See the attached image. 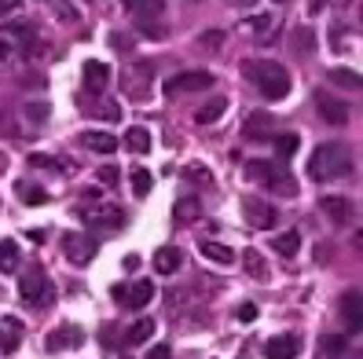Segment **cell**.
<instances>
[{"mask_svg": "<svg viewBox=\"0 0 363 359\" xmlns=\"http://www.w3.org/2000/svg\"><path fill=\"white\" fill-rule=\"evenodd\" d=\"M96 114H99V118H107V121H118L121 118V107L114 99H103V103H96Z\"/></svg>", "mask_w": 363, "mask_h": 359, "instance_id": "8d00e7d4", "label": "cell"}, {"mask_svg": "<svg viewBox=\"0 0 363 359\" xmlns=\"http://www.w3.org/2000/svg\"><path fill=\"white\" fill-rule=\"evenodd\" d=\"M297 352H301V341H297L294 333H276V338L264 344L268 359H297Z\"/></svg>", "mask_w": 363, "mask_h": 359, "instance_id": "4fadbf2b", "label": "cell"}, {"mask_svg": "<svg viewBox=\"0 0 363 359\" xmlns=\"http://www.w3.org/2000/svg\"><path fill=\"white\" fill-rule=\"evenodd\" d=\"M154 330H158V323H154V319H136V323L133 326H128V333H125V344H133V349H136V344H144V341H151L154 338Z\"/></svg>", "mask_w": 363, "mask_h": 359, "instance_id": "d6986e66", "label": "cell"}, {"mask_svg": "<svg viewBox=\"0 0 363 359\" xmlns=\"http://www.w3.org/2000/svg\"><path fill=\"white\" fill-rule=\"evenodd\" d=\"M125 290H128V286H125V282H118V286H114V290H110V297H114V301H125Z\"/></svg>", "mask_w": 363, "mask_h": 359, "instance_id": "bcb514c9", "label": "cell"}, {"mask_svg": "<svg viewBox=\"0 0 363 359\" xmlns=\"http://www.w3.org/2000/svg\"><path fill=\"white\" fill-rule=\"evenodd\" d=\"M341 312H345L348 333H360V290H348V293H345V301H341Z\"/></svg>", "mask_w": 363, "mask_h": 359, "instance_id": "cb8c5ba5", "label": "cell"}, {"mask_svg": "<svg viewBox=\"0 0 363 359\" xmlns=\"http://www.w3.org/2000/svg\"><path fill=\"white\" fill-rule=\"evenodd\" d=\"M62 253L70 256V264H88L99 253V238L81 235V231H67L62 235Z\"/></svg>", "mask_w": 363, "mask_h": 359, "instance_id": "8992f818", "label": "cell"}, {"mask_svg": "<svg viewBox=\"0 0 363 359\" xmlns=\"http://www.w3.org/2000/svg\"><path fill=\"white\" fill-rule=\"evenodd\" d=\"M276 4H294V0H276Z\"/></svg>", "mask_w": 363, "mask_h": 359, "instance_id": "f907efd6", "label": "cell"}, {"mask_svg": "<svg viewBox=\"0 0 363 359\" xmlns=\"http://www.w3.org/2000/svg\"><path fill=\"white\" fill-rule=\"evenodd\" d=\"M330 81H334V85H341V88H353V92L363 85L356 70H330Z\"/></svg>", "mask_w": 363, "mask_h": 359, "instance_id": "d590c367", "label": "cell"}, {"mask_svg": "<svg viewBox=\"0 0 363 359\" xmlns=\"http://www.w3.org/2000/svg\"><path fill=\"white\" fill-rule=\"evenodd\" d=\"M125 147L133 150V154H147V150H151V132H147L144 125H133V128L125 132Z\"/></svg>", "mask_w": 363, "mask_h": 359, "instance_id": "4316f807", "label": "cell"}, {"mask_svg": "<svg viewBox=\"0 0 363 359\" xmlns=\"http://www.w3.org/2000/svg\"><path fill=\"white\" fill-rule=\"evenodd\" d=\"M107 81H110V67H107V62L88 59V62H85V92H88V96H103Z\"/></svg>", "mask_w": 363, "mask_h": 359, "instance_id": "7c38bea8", "label": "cell"}, {"mask_svg": "<svg viewBox=\"0 0 363 359\" xmlns=\"http://www.w3.org/2000/svg\"><path fill=\"white\" fill-rule=\"evenodd\" d=\"M323 349H327V352H341L345 349V338H323Z\"/></svg>", "mask_w": 363, "mask_h": 359, "instance_id": "b9f144b4", "label": "cell"}, {"mask_svg": "<svg viewBox=\"0 0 363 359\" xmlns=\"http://www.w3.org/2000/svg\"><path fill=\"white\" fill-rule=\"evenodd\" d=\"M242 209H246V220H250L253 227H276L279 224V209H271L268 202H261V198H246L242 202Z\"/></svg>", "mask_w": 363, "mask_h": 359, "instance_id": "8fae6325", "label": "cell"}, {"mask_svg": "<svg viewBox=\"0 0 363 359\" xmlns=\"http://www.w3.org/2000/svg\"><path fill=\"white\" fill-rule=\"evenodd\" d=\"M8 169V158H4V154H0V173H4Z\"/></svg>", "mask_w": 363, "mask_h": 359, "instance_id": "c3c4849f", "label": "cell"}, {"mask_svg": "<svg viewBox=\"0 0 363 359\" xmlns=\"http://www.w3.org/2000/svg\"><path fill=\"white\" fill-rule=\"evenodd\" d=\"M110 44H114V48H133V37H125V33H114V37H110Z\"/></svg>", "mask_w": 363, "mask_h": 359, "instance_id": "ee69618b", "label": "cell"}, {"mask_svg": "<svg viewBox=\"0 0 363 359\" xmlns=\"http://www.w3.org/2000/svg\"><path fill=\"white\" fill-rule=\"evenodd\" d=\"M220 41H224V33H220V30H210V37H205V44H210V48H217Z\"/></svg>", "mask_w": 363, "mask_h": 359, "instance_id": "f6af8a7d", "label": "cell"}, {"mask_svg": "<svg viewBox=\"0 0 363 359\" xmlns=\"http://www.w3.org/2000/svg\"><path fill=\"white\" fill-rule=\"evenodd\" d=\"M242 261H246V272H250V279L268 282V264H264V256H261V253H257V249H246V253H242Z\"/></svg>", "mask_w": 363, "mask_h": 359, "instance_id": "f1b7e54d", "label": "cell"}, {"mask_svg": "<svg viewBox=\"0 0 363 359\" xmlns=\"http://www.w3.org/2000/svg\"><path fill=\"white\" fill-rule=\"evenodd\" d=\"M213 85V73L194 70V73H176L165 81V96H187V92H202V88Z\"/></svg>", "mask_w": 363, "mask_h": 359, "instance_id": "ba28073f", "label": "cell"}, {"mask_svg": "<svg viewBox=\"0 0 363 359\" xmlns=\"http://www.w3.org/2000/svg\"><path fill=\"white\" fill-rule=\"evenodd\" d=\"M30 165L33 169H48V173H67V165L59 158H48V154H30Z\"/></svg>", "mask_w": 363, "mask_h": 359, "instance_id": "e575fe53", "label": "cell"}, {"mask_svg": "<svg viewBox=\"0 0 363 359\" xmlns=\"http://www.w3.org/2000/svg\"><path fill=\"white\" fill-rule=\"evenodd\" d=\"M151 187H154V176L147 169H133V195L136 198H147Z\"/></svg>", "mask_w": 363, "mask_h": 359, "instance_id": "d6a6232c", "label": "cell"}, {"mask_svg": "<svg viewBox=\"0 0 363 359\" xmlns=\"http://www.w3.org/2000/svg\"><path fill=\"white\" fill-rule=\"evenodd\" d=\"M271 246H276V253H282V256H297V249H301V235H297V231H282V235L271 238Z\"/></svg>", "mask_w": 363, "mask_h": 359, "instance_id": "f546056e", "label": "cell"}, {"mask_svg": "<svg viewBox=\"0 0 363 359\" xmlns=\"http://www.w3.org/2000/svg\"><path fill=\"white\" fill-rule=\"evenodd\" d=\"M125 11H133V15L140 19H158L165 11V0H121Z\"/></svg>", "mask_w": 363, "mask_h": 359, "instance_id": "44dd1931", "label": "cell"}, {"mask_svg": "<svg viewBox=\"0 0 363 359\" xmlns=\"http://www.w3.org/2000/svg\"><path fill=\"white\" fill-rule=\"evenodd\" d=\"M297 147H301V136H297V132H279V136H276L279 161H290L294 154H297Z\"/></svg>", "mask_w": 363, "mask_h": 359, "instance_id": "4dcf8cb0", "label": "cell"}, {"mask_svg": "<svg viewBox=\"0 0 363 359\" xmlns=\"http://www.w3.org/2000/svg\"><path fill=\"white\" fill-rule=\"evenodd\" d=\"M81 143L88 150H96V154H114V150H118V139H114L110 132H85Z\"/></svg>", "mask_w": 363, "mask_h": 359, "instance_id": "603a6c76", "label": "cell"}, {"mask_svg": "<svg viewBox=\"0 0 363 359\" xmlns=\"http://www.w3.org/2000/svg\"><path fill=\"white\" fill-rule=\"evenodd\" d=\"M147 359H173V349L169 344H154V349L147 352Z\"/></svg>", "mask_w": 363, "mask_h": 359, "instance_id": "ab89813d", "label": "cell"}, {"mask_svg": "<svg viewBox=\"0 0 363 359\" xmlns=\"http://www.w3.org/2000/svg\"><path fill=\"white\" fill-rule=\"evenodd\" d=\"M353 147L348 143H323L316 147V154L308 158V176L316 184H330V180H341L353 173Z\"/></svg>", "mask_w": 363, "mask_h": 359, "instance_id": "6da1fadb", "label": "cell"}, {"mask_svg": "<svg viewBox=\"0 0 363 359\" xmlns=\"http://www.w3.org/2000/svg\"><path fill=\"white\" fill-rule=\"evenodd\" d=\"M151 264H154V272H158V275H176L180 268H184V253H180L176 246H158Z\"/></svg>", "mask_w": 363, "mask_h": 359, "instance_id": "5bb4252c", "label": "cell"}, {"mask_svg": "<svg viewBox=\"0 0 363 359\" xmlns=\"http://www.w3.org/2000/svg\"><path fill=\"white\" fill-rule=\"evenodd\" d=\"M15 191H19V198H22L26 205H44V202H48V191L37 187V184H19Z\"/></svg>", "mask_w": 363, "mask_h": 359, "instance_id": "1f68e13d", "label": "cell"}, {"mask_svg": "<svg viewBox=\"0 0 363 359\" xmlns=\"http://www.w3.org/2000/svg\"><path fill=\"white\" fill-rule=\"evenodd\" d=\"M231 4H253V0H231Z\"/></svg>", "mask_w": 363, "mask_h": 359, "instance_id": "681fc988", "label": "cell"}, {"mask_svg": "<svg viewBox=\"0 0 363 359\" xmlns=\"http://www.w3.org/2000/svg\"><path fill=\"white\" fill-rule=\"evenodd\" d=\"M276 132V118H268V114H250L246 118V136H271Z\"/></svg>", "mask_w": 363, "mask_h": 359, "instance_id": "83f0119b", "label": "cell"}, {"mask_svg": "<svg viewBox=\"0 0 363 359\" xmlns=\"http://www.w3.org/2000/svg\"><path fill=\"white\" fill-rule=\"evenodd\" d=\"M30 48H33V26L15 22V26H4V30H0V62L22 59Z\"/></svg>", "mask_w": 363, "mask_h": 359, "instance_id": "5b68a950", "label": "cell"}, {"mask_svg": "<svg viewBox=\"0 0 363 359\" xmlns=\"http://www.w3.org/2000/svg\"><path fill=\"white\" fill-rule=\"evenodd\" d=\"M19 297L30 308H44V304L56 301V286H51L44 268H26V275L19 279Z\"/></svg>", "mask_w": 363, "mask_h": 359, "instance_id": "277c9868", "label": "cell"}, {"mask_svg": "<svg viewBox=\"0 0 363 359\" xmlns=\"http://www.w3.org/2000/svg\"><path fill=\"white\" fill-rule=\"evenodd\" d=\"M96 176H99V184H107V187H114V184H118V165H114V169H110V165H103V169H99Z\"/></svg>", "mask_w": 363, "mask_h": 359, "instance_id": "f35d334b", "label": "cell"}, {"mask_svg": "<svg viewBox=\"0 0 363 359\" xmlns=\"http://www.w3.org/2000/svg\"><path fill=\"white\" fill-rule=\"evenodd\" d=\"M246 180H253V184L276 191V195H282V198H294L297 195L294 173L282 161H246Z\"/></svg>", "mask_w": 363, "mask_h": 359, "instance_id": "3957f363", "label": "cell"}, {"mask_svg": "<svg viewBox=\"0 0 363 359\" xmlns=\"http://www.w3.org/2000/svg\"><path fill=\"white\" fill-rule=\"evenodd\" d=\"M85 341V330L81 326H56L48 333V341H44V349L56 356V352H67V349H77V344Z\"/></svg>", "mask_w": 363, "mask_h": 359, "instance_id": "30bf717a", "label": "cell"}, {"mask_svg": "<svg viewBox=\"0 0 363 359\" xmlns=\"http://www.w3.org/2000/svg\"><path fill=\"white\" fill-rule=\"evenodd\" d=\"M22 330H26V326L19 323L15 315H4V319H0V352H4V356L15 352L19 344H22Z\"/></svg>", "mask_w": 363, "mask_h": 359, "instance_id": "9a60e30c", "label": "cell"}, {"mask_svg": "<svg viewBox=\"0 0 363 359\" xmlns=\"http://www.w3.org/2000/svg\"><path fill=\"white\" fill-rule=\"evenodd\" d=\"M199 253L205 256V261H213V264H231V261H235V249L224 246V242H213V238L199 242Z\"/></svg>", "mask_w": 363, "mask_h": 359, "instance_id": "ac0fdd59", "label": "cell"}, {"mask_svg": "<svg viewBox=\"0 0 363 359\" xmlns=\"http://www.w3.org/2000/svg\"><path fill=\"white\" fill-rule=\"evenodd\" d=\"M19 272V242L4 238L0 242V275H15Z\"/></svg>", "mask_w": 363, "mask_h": 359, "instance_id": "ffe728a7", "label": "cell"}, {"mask_svg": "<svg viewBox=\"0 0 363 359\" xmlns=\"http://www.w3.org/2000/svg\"><path fill=\"white\" fill-rule=\"evenodd\" d=\"M202 216V205L194 202V198H180L176 205H173V220L176 224H194Z\"/></svg>", "mask_w": 363, "mask_h": 359, "instance_id": "484cf974", "label": "cell"}, {"mask_svg": "<svg viewBox=\"0 0 363 359\" xmlns=\"http://www.w3.org/2000/svg\"><path fill=\"white\" fill-rule=\"evenodd\" d=\"M151 73H154V67H151V62H147V67L128 70V77H125L128 96H133V99H144V96H147V81H151Z\"/></svg>", "mask_w": 363, "mask_h": 359, "instance_id": "e0dca14e", "label": "cell"}, {"mask_svg": "<svg viewBox=\"0 0 363 359\" xmlns=\"http://www.w3.org/2000/svg\"><path fill=\"white\" fill-rule=\"evenodd\" d=\"M121 359H133V356H121Z\"/></svg>", "mask_w": 363, "mask_h": 359, "instance_id": "816d5d0a", "label": "cell"}, {"mask_svg": "<svg viewBox=\"0 0 363 359\" xmlns=\"http://www.w3.org/2000/svg\"><path fill=\"white\" fill-rule=\"evenodd\" d=\"M297 48H312V30H297Z\"/></svg>", "mask_w": 363, "mask_h": 359, "instance_id": "7bdbcfd3", "label": "cell"}, {"mask_svg": "<svg viewBox=\"0 0 363 359\" xmlns=\"http://www.w3.org/2000/svg\"><path fill=\"white\" fill-rule=\"evenodd\" d=\"M224 110H228V99H224V96H213L210 103H202V107H199L194 121H199V125H210V121H217Z\"/></svg>", "mask_w": 363, "mask_h": 359, "instance_id": "d4e9b609", "label": "cell"}, {"mask_svg": "<svg viewBox=\"0 0 363 359\" xmlns=\"http://www.w3.org/2000/svg\"><path fill=\"white\" fill-rule=\"evenodd\" d=\"M239 319H242V323H253V319H257V304H239Z\"/></svg>", "mask_w": 363, "mask_h": 359, "instance_id": "60d3db41", "label": "cell"}, {"mask_svg": "<svg viewBox=\"0 0 363 359\" xmlns=\"http://www.w3.org/2000/svg\"><path fill=\"white\" fill-rule=\"evenodd\" d=\"M319 209L327 213L334 224H348V216H353V205H348V198H323Z\"/></svg>", "mask_w": 363, "mask_h": 359, "instance_id": "7402d4cb", "label": "cell"}, {"mask_svg": "<svg viewBox=\"0 0 363 359\" xmlns=\"http://www.w3.org/2000/svg\"><path fill=\"white\" fill-rule=\"evenodd\" d=\"M323 8H327V0H312V15H319Z\"/></svg>", "mask_w": 363, "mask_h": 359, "instance_id": "7dc6e473", "label": "cell"}, {"mask_svg": "<svg viewBox=\"0 0 363 359\" xmlns=\"http://www.w3.org/2000/svg\"><path fill=\"white\" fill-rule=\"evenodd\" d=\"M242 73L250 77V81L261 88V96L268 99V103H279V99H287L290 96V70L282 67V62H268V59H261V62H242Z\"/></svg>", "mask_w": 363, "mask_h": 359, "instance_id": "7a4b0ae2", "label": "cell"}, {"mask_svg": "<svg viewBox=\"0 0 363 359\" xmlns=\"http://www.w3.org/2000/svg\"><path fill=\"white\" fill-rule=\"evenodd\" d=\"M77 216H81V220L88 224V227H121L125 224V213H121V205H81V209H77Z\"/></svg>", "mask_w": 363, "mask_h": 359, "instance_id": "52a82bcc", "label": "cell"}, {"mask_svg": "<svg viewBox=\"0 0 363 359\" xmlns=\"http://www.w3.org/2000/svg\"><path fill=\"white\" fill-rule=\"evenodd\" d=\"M48 8H51V15H59L62 22H77V15H81L70 0H48Z\"/></svg>", "mask_w": 363, "mask_h": 359, "instance_id": "836d02e7", "label": "cell"}, {"mask_svg": "<svg viewBox=\"0 0 363 359\" xmlns=\"http://www.w3.org/2000/svg\"><path fill=\"white\" fill-rule=\"evenodd\" d=\"M26 118H33V121H44L48 118V114H51V107H48V103H26Z\"/></svg>", "mask_w": 363, "mask_h": 359, "instance_id": "74e56055", "label": "cell"}, {"mask_svg": "<svg viewBox=\"0 0 363 359\" xmlns=\"http://www.w3.org/2000/svg\"><path fill=\"white\" fill-rule=\"evenodd\" d=\"M316 107H319V114H323V121H327V125H348V114H353L345 99L330 96V92H316Z\"/></svg>", "mask_w": 363, "mask_h": 359, "instance_id": "9c48e42d", "label": "cell"}, {"mask_svg": "<svg viewBox=\"0 0 363 359\" xmlns=\"http://www.w3.org/2000/svg\"><path fill=\"white\" fill-rule=\"evenodd\" d=\"M154 301V282L151 279H140V282H133V286H128L125 290V308H136V312H140V308H147Z\"/></svg>", "mask_w": 363, "mask_h": 359, "instance_id": "2e32d148", "label": "cell"}]
</instances>
